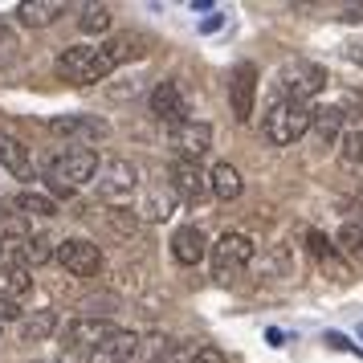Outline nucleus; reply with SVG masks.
<instances>
[{
  "instance_id": "nucleus-14",
  "label": "nucleus",
  "mask_w": 363,
  "mask_h": 363,
  "mask_svg": "<svg viewBox=\"0 0 363 363\" xmlns=\"http://www.w3.org/2000/svg\"><path fill=\"white\" fill-rule=\"evenodd\" d=\"M135 351H139V335L135 330H115L102 347H94L86 359L90 363H135Z\"/></svg>"
},
{
  "instance_id": "nucleus-5",
  "label": "nucleus",
  "mask_w": 363,
  "mask_h": 363,
  "mask_svg": "<svg viewBox=\"0 0 363 363\" xmlns=\"http://www.w3.org/2000/svg\"><path fill=\"white\" fill-rule=\"evenodd\" d=\"M249 262H253V241H249L245 233L216 237V245H213V278L216 281H233Z\"/></svg>"
},
{
  "instance_id": "nucleus-31",
  "label": "nucleus",
  "mask_w": 363,
  "mask_h": 363,
  "mask_svg": "<svg viewBox=\"0 0 363 363\" xmlns=\"http://www.w3.org/2000/svg\"><path fill=\"white\" fill-rule=\"evenodd\" d=\"M155 363H188V351H180V347H167V351H160V355H155Z\"/></svg>"
},
{
  "instance_id": "nucleus-23",
  "label": "nucleus",
  "mask_w": 363,
  "mask_h": 363,
  "mask_svg": "<svg viewBox=\"0 0 363 363\" xmlns=\"http://www.w3.org/2000/svg\"><path fill=\"white\" fill-rule=\"evenodd\" d=\"M311 127L318 131L323 143H339V135H343V127H347V115L339 111V106H327V111H314Z\"/></svg>"
},
{
  "instance_id": "nucleus-33",
  "label": "nucleus",
  "mask_w": 363,
  "mask_h": 363,
  "mask_svg": "<svg viewBox=\"0 0 363 363\" xmlns=\"http://www.w3.org/2000/svg\"><path fill=\"white\" fill-rule=\"evenodd\" d=\"M351 57H355V62L363 66V41H359V45H351Z\"/></svg>"
},
{
  "instance_id": "nucleus-27",
  "label": "nucleus",
  "mask_w": 363,
  "mask_h": 363,
  "mask_svg": "<svg viewBox=\"0 0 363 363\" xmlns=\"http://www.w3.org/2000/svg\"><path fill=\"white\" fill-rule=\"evenodd\" d=\"M21 265L29 269V265H45L53 257V241L50 237H29V241H21Z\"/></svg>"
},
{
  "instance_id": "nucleus-2",
  "label": "nucleus",
  "mask_w": 363,
  "mask_h": 363,
  "mask_svg": "<svg viewBox=\"0 0 363 363\" xmlns=\"http://www.w3.org/2000/svg\"><path fill=\"white\" fill-rule=\"evenodd\" d=\"M94 176H99V155L90 147H66V151H57L50 160V167H45V188H50L53 196L69 200Z\"/></svg>"
},
{
  "instance_id": "nucleus-1",
  "label": "nucleus",
  "mask_w": 363,
  "mask_h": 363,
  "mask_svg": "<svg viewBox=\"0 0 363 363\" xmlns=\"http://www.w3.org/2000/svg\"><path fill=\"white\" fill-rule=\"evenodd\" d=\"M143 37L139 33H118L111 37L106 45H69L62 57H57V78L69 86H90V82H102V78H111L123 62H131L143 53Z\"/></svg>"
},
{
  "instance_id": "nucleus-12",
  "label": "nucleus",
  "mask_w": 363,
  "mask_h": 363,
  "mask_svg": "<svg viewBox=\"0 0 363 363\" xmlns=\"http://www.w3.org/2000/svg\"><path fill=\"white\" fill-rule=\"evenodd\" d=\"M229 102H233V118H237V123H249V118H253V102H257V66L241 62V66L233 69Z\"/></svg>"
},
{
  "instance_id": "nucleus-24",
  "label": "nucleus",
  "mask_w": 363,
  "mask_h": 363,
  "mask_svg": "<svg viewBox=\"0 0 363 363\" xmlns=\"http://www.w3.org/2000/svg\"><path fill=\"white\" fill-rule=\"evenodd\" d=\"M172 208H176V192L172 188H147V200H143V216L147 220H167L172 216Z\"/></svg>"
},
{
  "instance_id": "nucleus-16",
  "label": "nucleus",
  "mask_w": 363,
  "mask_h": 363,
  "mask_svg": "<svg viewBox=\"0 0 363 363\" xmlns=\"http://www.w3.org/2000/svg\"><path fill=\"white\" fill-rule=\"evenodd\" d=\"M0 167H4V172H13L17 180H29V176H33L29 147H25L21 139H13V135H4V131H0Z\"/></svg>"
},
{
  "instance_id": "nucleus-10",
  "label": "nucleus",
  "mask_w": 363,
  "mask_h": 363,
  "mask_svg": "<svg viewBox=\"0 0 363 363\" xmlns=\"http://www.w3.org/2000/svg\"><path fill=\"white\" fill-rule=\"evenodd\" d=\"M151 115L160 118V123H167V127H180V123H188V99H184V90L176 78H164V82L151 90Z\"/></svg>"
},
{
  "instance_id": "nucleus-32",
  "label": "nucleus",
  "mask_w": 363,
  "mask_h": 363,
  "mask_svg": "<svg viewBox=\"0 0 363 363\" xmlns=\"http://www.w3.org/2000/svg\"><path fill=\"white\" fill-rule=\"evenodd\" d=\"M343 21H363V9H343Z\"/></svg>"
},
{
  "instance_id": "nucleus-4",
  "label": "nucleus",
  "mask_w": 363,
  "mask_h": 363,
  "mask_svg": "<svg viewBox=\"0 0 363 363\" xmlns=\"http://www.w3.org/2000/svg\"><path fill=\"white\" fill-rule=\"evenodd\" d=\"M99 196L111 204V208H123V204H131L135 188H139V167L131 160H106L99 164Z\"/></svg>"
},
{
  "instance_id": "nucleus-11",
  "label": "nucleus",
  "mask_w": 363,
  "mask_h": 363,
  "mask_svg": "<svg viewBox=\"0 0 363 363\" xmlns=\"http://www.w3.org/2000/svg\"><path fill=\"white\" fill-rule=\"evenodd\" d=\"M167 139H172V147H176L180 160L200 164V155H208V147H213V127H208V123H196V118H188V123H180V127H172Z\"/></svg>"
},
{
  "instance_id": "nucleus-25",
  "label": "nucleus",
  "mask_w": 363,
  "mask_h": 363,
  "mask_svg": "<svg viewBox=\"0 0 363 363\" xmlns=\"http://www.w3.org/2000/svg\"><path fill=\"white\" fill-rule=\"evenodd\" d=\"M33 233H29V220L21 213H4L0 208V245H21V241H29Z\"/></svg>"
},
{
  "instance_id": "nucleus-6",
  "label": "nucleus",
  "mask_w": 363,
  "mask_h": 363,
  "mask_svg": "<svg viewBox=\"0 0 363 363\" xmlns=\"http://www.w3.org/2000/svg\"><path fill=\"white\" fill-rule=\"evenodd\" d=\"M53 257L66 265L74 278H99V269H102V249L94 241H86V237L62 241V245L53 249Z\"/></svg>"
},
{
  "instance_id": "nucleus-9",
  "label": "nucleus",
  "mask_w": 363,
  "mask_h": 363,
  "mask_svg": "<svg viewBox=\"0 0 363 363\" xmlns=\"http://www.w3.org/2000/svg\"><path fill=\"white\" fill-rule=\"evenodd\" d=\"M167 176H172V180H167V188H172V192H176V200H184V204H200V200L213 192V188H208V172H204L200 164L176 160Z\"/></svg>"
},
{
  "instance_id": "nucleus-29",
  "label": "nucleus",
  "mask_w": 363,
  "mask_h": 363,
  "mask_svg": "<svg viewBox=\"0 0 363 363\" xmlns=\"http://www.w3.org/2000/svg\"><path fill=\"white\" fill-rule=\"evenodd\" d=\"M188 363H225V355H220L216 347H196V351L188 355Z\"/></svg>"
},
{
  "instance_id": "nucleus-22",
  "label": "nucleus",
  "mask_w": 363,
  "mask_h": 363,
  "mask_svg": "<svg viewBox=\"0 0 363 363\" xmlns=\"http://www.w3.org/2000/svg\"><path fill=\"white\" fill-rule=\"evenodd\" d=\"M339 155L347 164H363V115L347 118L343 135H339Z\"/></svg>"
},
{
  "instance_id": "nucleus-35",
  "label": "nucleus",
  "mask_w": 363,
  "mask_h": 363,
  "mask_svg": "<svg viewBox=\"0 0 363 363\" xmlns=\"http://www.w3.org/2000/svg\"><path fill=\"white\" fill-rule=\"evenodd\" d=\"M0 41H4V29H0Z\"/></svg>"
},
{
  "instance_id": "nucleus-28",
  "label": "nucleus",
  "mask_w": 363,
  "mask_h": 363,
  "mask_svg": "<svg viewBox=\"0 0 363 363\" xmlns=\"http://www.w3.org/2000/svg\"><path fill=\"white\" fill-rule=\"evenodd\" d=\"M111 9H106V4H86L82 9V17H78V29H82V33H106V29H111Z\"/></svg>"
},
{
  "instance_id": "nucleus-13",
  "label": "nucleus",
  "mask_w": 363,
  "mask_h": 363,
  "mask_svg": "<svg viewBox=\"0 0 363 363\" xmlns=\"http://www.w3.org/2000/svg\"><path fill=\"white\" fill-rule=\"evenodd\" d=\"M115 330L118 327H115V323H106V318H74L62 339H66L69 351H86V355H90V351H94V347H102L111 335H115Z\"/></svg>"
},
{
  "instance_id": "nucleus-18",
  "label": "nucleus",
  "mask_w": 363,
  "mask_h": 363,
  "mask_svg": "<svg viewBox=\"0 0 363 363\" xmlns=\"http://www.w3.org/2000/svg\"><path fill=\"white\" fill-rule=\"evenodd\" d=\"M29 286H33V274L25 269L21 262H0V298H21V294H29Z\"/></svg>"
},
{
  "instance_id": "nucleus-20",
  "label": "nucleus",
  "mask_w": 363,
  "mask_h": 363,
  "mask_svg": "<svg viewBox=\"0 0 363 363\" xmlns=\"http://www.w3.org/2000/svg\"><path fill=\"white\" fill-rule=\"evenodd\" d=\"M57 330V314L53 311H33L21 318V343H45Z\"/></svg>"
},
{
  "instance_id": "nucleus-7",
  "label": "nucleus",
  "mask_w": 363,
  "mask_h": 363,
  "mask_svg": "<svg viewBox=\"0 0 363 363\" xmlns=\"http://www.w3.org/2000/svg\"><path fill=\"white\" fill-rule=\"evenodd\" d=\"M323 86H327V69L314 66V62H294V66L281 69V99L311 102Z\"/></svg>"
},
{
  "instance_id": "nucleus-3",
  "label": "nucleus",
  "mask_w": 363,
  "mask_h": 363,
  "mask_svg": "<svg viewBox=\"0 0 363 363\" xmlns=\"http://www.w3.org/2000/svg\"><path fill=\"white\" fill-rule=\"evenodd\" d=\"M311 123H314L311 102H294V99H281L278 94L262 118V135L274 147H290V143H298L302 135L311 131Z\"/></svg>"
},
{
  "instance_id": "nucleus-26",
  "label": "nucleus",
  "mask_w": 363,
  "mask_h": 363,
  "mask_svg": "<svg viewBox=\"0 0 363 363\" xmlns=\"http://www.w3.org/2000/svg\"><path fill=\"white\" fill-rule=\"evenodd\" d=\"M335 249L347 253V257H355V262H363V220H347L339 229V237H335Z\"/></svg>"
},
{
  "instance_id": "nucleus-21",
  "label": "nucleus",
  "mask_w": 363,
  "mask_h": 363,
  "mask_svg": "<svg viewBox=\"0 0 363 363\" xmlns=\"http://www.w3.org/2000/svg\"><path fill=\"white\" fill-rule=\"evenodd\" d=\"M13 208L21 216H57V200L45 196V192H33V188H25L13 196Z\"/></svg>"
},
{
  "instance_id": "nucleus-8",
  "label": "nucleus",
  "mask_w": 363,
  "mask_h": 363,
  "mask_svg": "<svg viewBox=\"0 0 363 363\" xmlns=\"http://www.w3.org/2000/svg\"><path fill=\"white\" fill-rule=\"evenodd\" d=\"M45 131L57 135V139H82V143H99L111 135V123L99 115H57L45 123Z\"/></svg>"
},
{
  "instance_id": "nucleus-17",
  "label": "nucleus",
  "mask_w": 363,
  "mask_h": 363,
  "mask_svg": "<svg viewBox=\"0 0 363 363\" xmlns=\"http://www.w3.org/2000/svg\"><path fill=\"white\" fill-rule=\"evenodd\" d=\"M62 13H66L62 0H21L17 4V21L29 25V29H45V25H53Z\"/></svg>"
},
{
  "instance_id": "nucleus-15",
  "label": "nucleus",
  "mask_w": 363,
  "mask_h": 363,
  "mask_svg": "<svg viewBox=\"0 0 363 363\" xmlns=\"http://www.w3.org/2000/svg\"><path fill=\"white\" fill-rule=\"evenodd\" d=\"M172 257H176L180 265H200L204 257H208V241H204V233H200L196 225L176 229V237H172Z\"/></svg>"
},
{
  "instance_id": "nucleus-19",
  "label": "nucleus",
  "mask_w": 363,
  "mask_h": 363,
  "mask_svg": "<svg viewBox=\"0 0 363 363\" xmlns=\"http://www.w3.org/2000/svg\"><path fill=\"white\" fill-rule=\"evenodd\" d=\"M208 188H213V196H220V200H237L245 192V180H241V172L233 164H216L213 172H208Z\"/></svg>"
},
{
  "instance_id": "nucleus-34",
  "label": "nucleus",
  "mask_w": 363,
  "mask_h": 363,
  "mask_svg": "<svg viewBox=\"0 0 363 363\" xmlns=\"http://www.w3.org/2000/svg\"><path fill=\"white\" fill-rule=\"evenodd\" d=\"M0 262H4V245H0Z\"/></svg>"
},
{
  "instance_id": "nucleus-30",
  "label": "nucleus",
  "mask_w": 363,
  "mask_h": 363,
  "mask_svg": "<svg viewBox=\"0 0 363 363\" xmlns=\"http://www.w3.org/2000/svg\"><path fill=\"white\" fill-rule=\"evenodd\" d=\"M17 318H21V306L9 302V298H0V327H4V323H17Z\"/></svg>"
}]
</instances>
